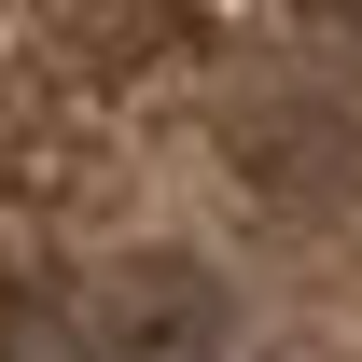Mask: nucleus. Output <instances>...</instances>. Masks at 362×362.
<instances>
[{
    "instance_id": "nucleus-1",
    "label": "nucleus",
    "mask_w": 362,
    "mask_h": 362,
    "mask_svg": "<svg viewBox=\"0 0 362 362\" xmlns=\"http://www.w3.org/2000/svg\"><path fill=\"white\" fill-rule=\"evenodd\" d=\"M70 362H362V0L168 14Z\"/></svg>"
},
{
    "instance_id": "nucleus-2",
    "label": "nucleus",
    "mask_w": 362,
    "mask_h": 362,
    "mask_svg": "<svg viewBox=\"0 0 362 362\" xmlns=\"http://www.w3.org/2000/svg\"><path fill=\"white\" fill-rule=\"evenodd\" d=\"M181 0H0V362H70L84 237Z\"/></svg>"
}]
</instances>
